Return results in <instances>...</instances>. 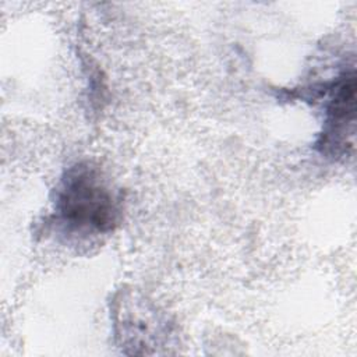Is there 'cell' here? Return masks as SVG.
<instances>
[{
  "label": "cell",
  "mask_w": 357,
  "mask_h": 357,
  "mask_svg": "<svg viewBox=\"0 0 357 357\" xmlns=\"http://www.w3.org/2000/svg\"><path fill=\"white\" fill-rule=\"evenodd\" d=\"M324 93L329 95L325 121L317 149L328 158L347 155L354 144L356 123V75L354 68L342 71L332 82L324 85Z\"/></svg>",
  "instance_id": "7a4b0ae2"
},
{
  "label": "cell",
  "mask_w": 357,
  "mask_h": 357,
  "mask_svg": "<svg viewBox=\"0 0 357 357\" xmlns=\"http://www.w3.org/2000/svg\"><path fill=\"white\" fill-rule=\"evenodd\" d=\"M54 211L57 222L70 233L105 234L119 223L120 201L100 170L81 162L61 177Z\"/></svg>",
  "instance_id": "6da1fadb"
}]
</instances>
